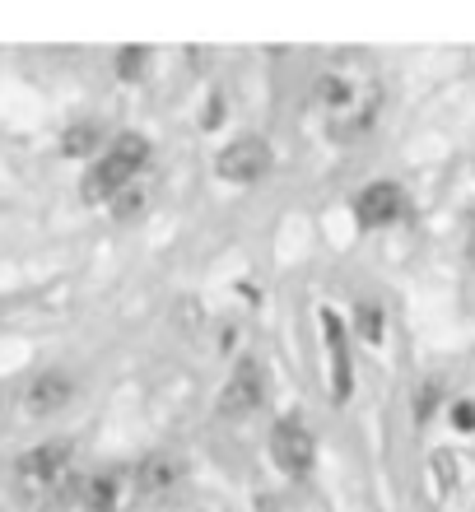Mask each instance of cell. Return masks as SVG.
I'll use <instances>...</instances> for the list:
<instances>
[{
	"label": "cell",
	"mask_w": 475,
	"mask_h": 512,
	"mask_svg": "<svg viewBox=\"0 0 475 512\" xmlns=\"http://www.w3.org/2000/svg\"><path fill=\"white\" fill-rule=\"evenodd\" d=\"M145 159H150V140H145V135H136V131L117 135L112 149L89 168V177H84V201H112V196H122L126 182L140 173Z\"/></svg>",
	"instance_id": "obj_2"
},
{
	"label": "cell",
	"mask_w": 475,
	"mask_h": 512,
	"mask_svg": "<svg viewBox=\"0 0 475 512\" xmlns=\"http://www.w3.org/2000/svg\"><path fill=\"white\" fill-rule=\"evenodd\" d=\"M452 424H457L462 433H475V405L471 401L457 405V410H452Z\"/></svg>",
	"instance_id": "obj_17"
},
{
	"label": "cell",
	"mask_w": 475,
	"mask_h": 512,
	"mask_svg": "<svg viewBox=\"0 0 475 512\" xmlns=\"http://www.w3.org/2000/svg\"><path fill=\"white\" fill-rule=\"evenodd\" d=\"M438 396H443V378H429V382H424V387H420V405H415V410H420V419H429V415H434Z\"/></svg>",
	"instance_id": "obj_15"
},
{
	"label": "cell",
	"mask_w": 475,
	"mask_h": 512,
	"mask_svg": "<svg viewBox=\"0 0 475 512\" xmlns=\"http://www.w3.org/2000/svg\"><path fill=\"white\" fill-rule=\"evenodd\" d=\"M145 66H150V52H145V47H126V52L117 56V70H122L126 80H136Z\"/></svg>",
	"instance_id": "obj_13"
},
{
	"label": "cell",
	"mask_w": 475,
	"mask_h": 512,
	"mask_svg": "<svg viewBox=\"0 0 475 512\" xmlns=\"http://www.w3.org/2000/svg\"><path fill=\"white\" fill-rule=\"evenodd\" d=\"M257 405H261V368H257V359H238V368H233L224 391H219V415L243 419Z\"/></svg>",
	"instance_id": "obj_6"
},
{
	"label": "cell",
	"mask_w": 475,
	"mask_h": 512,
	"mask_svg": "<svg viewBox=\"0 0 475 512\" xmlns=\"http://www.w3.org/2000/svg\"><path fill=\"white\" fill-rule=\"evenodd\" d=\"M359 336H364L368 345L382 340V308L378 303H359Z\"/></svg>",
	"instance_id": "obj_12"
},
{
	"label": "cell",
	"mask_w": 475,
	"mask_h": 512,
	"mask_svg": "<svg viewBox=\"0 0 475 512\" xmlns=\"http://www.w3.org/2000/svg\"><path fill=\"white\" fill-rule=\"evenodd\" d=\"M266 168H271V145L261 140V135H243V140H233L224 154H219L215 173L224 177V182H238V187H252L257 177H266Z\"/></svg>",
	"instance_id": "obj_5"
},
{
	"label": "cell",
	"mask_w": 475,
	"mask_h": 512,
	"mask_svg": "<svg viewBox=\"0 0 475 512\" xmlns=\"http://www.w3.org/2000/svg\"><path fill=\"white\" fill-rule=\"evenodd\" d=\"M471 261H475V233H471Z\"/></svg>",
	"instance_id": "obj_18"
},
{
	"label": "cell",
	"mask_w": 475,
	"mask_h": 512,
	"mask_svg": "<svg viewBox=\"0 0 475 512\" xmlns=\"http://www.w3.org/2000/svg\"><path fill=\"white\" fill-rule=\"evenodd\" d=\"M98 145V126L94 122H80V126H70L66 140H61V149H66L70 159H80V154H89V149Z\"/></svg>",
	"instance_id": "obj_11"
},
{
	"label": "cell",
	"mask_w": 475,
	"mask_h": 512,
	"mask_svg": "<svg viewBox=\"0 0 475 512\" xmlns=\"http://www.w3.org/2000/svg\"><path fill=\"white\" fill-rule=\"evenodd\" d=\"M401 215V187L392 182H373V187L359 191V201H354V219L364 224V229H382V224H392Z\"/></svg>",
	"instance_id": "obj_7"
},
{
	"label": "cell",
	"mask_w": 475,
	"mask_h": 512,
	"mask_svg": "<svg viewBox=\"0 0 475 512\" xmlns=\"http://www.w3.org/2000/svg\"><path fill=\"white\" fill-rule=\"evenodd\" d=\"M140 205H145V191H136V187H126L122 191V201H117V215H136V210H140Z\"/></svg>",
	"instance_id": "obj_16"
},
{
	"label": "cell",
	"mask_w": 475,
	"mask_h": 512,
	"mask_svg": "<svg viewBox=\"0 0 475 512\" xmlns=\"http://www.w3.org/2000/svg\"><path fill=\"white\" fill-rule=\"evenodd\" d=\"M271 457H275V466H280L285 475H308V471H313L317 443H313V433L303 429L299 415H285L280 424H275V433H271Z\"/></svg>",
	"instance_id": "obj_4"
},
{
	"label": "cell",
	"mask_w": 475,
	"mask_h": 512,
	"mask_svg": "<svg viewBox=\"0 0 475 512\" xmlns=\"http://www.w3.org/2000/svg\"><path fill=\"white\" fill-rule=\"evenodd\" d=\"M70 391H75V382L66 373H38L24 391V410L28 415H52V410H61L70 401Z\"/></svg>",
	"instance_id": "obj_8"
},
{
	"label": "cell",
	"mask_w": 475,
	"mask_h": 512,
	"mask_svg": "<svg viewBox=\"0 0 475 512\" xmlns=\"http://www.w3.org/2000/svg\"><path fill=\"white\" fill-rule=\"evenodd\" d=\"M168 475H173V471H168V466H163L159 457H150V466L140 471V489H150V494H159V489L168 485Z\"/></svg>",
	"instance_id": "obj_14"
},
{
	"label": "cell",
	"mask_w": 475,
	"mask_h": 512,
	"mask_svg": "<svg viewBox=\"0 0 475 512\" xmlns=\"http://www.w3.org/2000/svg\"><path fill=\"white\" fill-rule=\"evenodd\" d=\"M19 485L33 489V494H52L61 480H66L70 471V443H42L33 447V452H24L19 457Z\"/></svg>",
	"instance_id": "obj_3"
},
{
	"label": "cell",
	"mask_w": 475,
	"mask_h": 512,
	"mask_svg": "<svg viewBox=\"0 0 475 512\" xmlns=\"http://www.w3.org/2000/svg\"><path fill=\"white\" fill-rule=\"evenodd\" d=\"M313 108L331 140H359V135H368L382 112V80H378V70H373V61L359 52H345L326 70H317Z\"/></svg>",
	"instance_id": "obj_1"
},
{
	"label": "cell",
	"mask_w": 475,
	"mask_h": 512,
	"mask_svg": "<svg viewBox=\"0 0 475 512\" xmlns=\"http://www.w3.org/2000/svg\"><path fill=\"white\" fill-rule=\"evenodd\" d=\"M322 336L331 350V382H336V401L350 396V354H345V331H340L336 312H322Z\"/></svg>",
	"instance_id": "obj_9"
},
{
	"label": "cell",
	"mask_w": 475,
	"mask_h": 512,
	"mask_svg": "<svg viewBox=\"0 0 475 512\" xmlns=\"http://www.w3.org/2000/svg\"><path fill=\"white\" fill-rule=\"evenodd\" d=\"M117 494H122L117 475H98V480L84 485V503H89L94 512H117Z\"/></svg>",
	"instance_id": "obj_10"
}]
</instances>
